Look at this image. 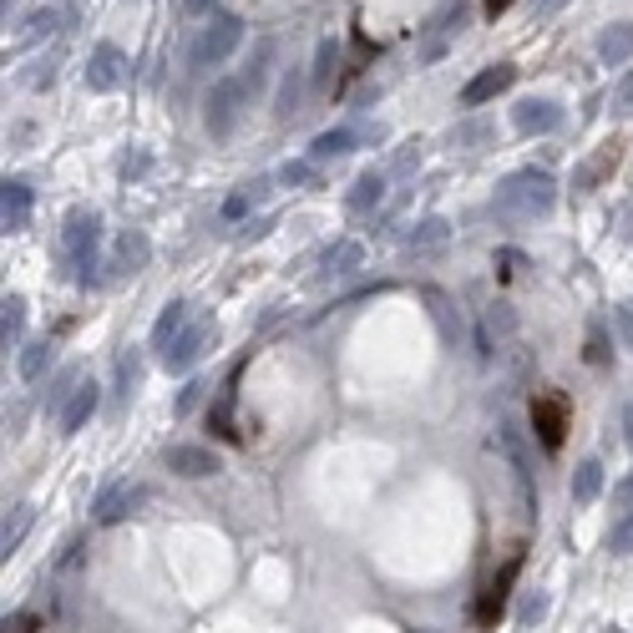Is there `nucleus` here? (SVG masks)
I'll return each instance as SVG.
<instances>
[{
    "instance_id": "obj_1",
    "label": "nucleus",
    "mask_w": 633,
    "mask_h": 633,
    "mask_svg": "<svg viewBox=\"0 0 633 633\" xmlns=\"http://www.w3.org/2000/svg\"><path fill=\"white\" fill-rule=\"evenodd\" d=\"M552 203H558V183H552V173H542V168L512 173V178L497 188V198H492V208H497L502 218H512V223L542 218V213H552Z\"/></svg>"
},
{
    "instance_id": "obj_2",
    "label": "nucleus",
    "mask_w": 633,
    "mask_h": 633,
    "mask_svg": "<svg viewBox=\"0 0 633 633\" xmlns=\"http://www.w3.org/2000/svg\"><path fill=\"white\" fill-rule=\"evenodd\" d=\"M239 41H244V21H239V16H228V11H218V16L198 31V41H193V51H188L193 71L223 66L233 51H239Z\"/></svg>"
},
{
    "instance_id": "obj_3",
    "label": "nucleus",
    "mask_w": 633,
    "mask_h": 633,
    "mask_svg": "<svg viewBox=\"0 0 633 633\" xmlns=\"http://www.w3.org/2000/svg\"><path fill=\"white\" fill-rule=\"evenodd\" d=\"M97 244H102V218L92 213V208H82V213H71L66 218V228H61V249H66V259L82 269V284H92V264H97Z\"/></svg>"
},
{
    "instance_id": "obj_4",
    "label": "nucleus",
    "mask_w": 633,
    "mask_h": 633,
    "mask_svg": "<svg viewBox=\"0 0 633 633\" xmlns=\"http://www.w3.org/2000/svg\"><path fill=\"white\" fill-rule=\"evenodd\" d=\"M244 102H249V87L239 82V76H223V82H213L208 102H203V122L213 137H228L233 127H239L244 117Z\"/></svg>"
},
{
    "instance_id": "obj_5",
    "label": "nucleus",
    "mask_w": 633,
    "mask_h": 633,
    "mask_svg": "<svg viewBox=\"0 0 633 633\" xmlns=\"http://www.w3.org/2000/svg\"><path fill=\"white\" fill-rule=\"evenodd\" d=\"M568 416H573V406H568L563 390H537V401H532V431H537V441H542L547 451L563 446Z\"/></svg>"
},
{
    "instance_id": "obj_6",
    "label": "nucleus",
    "mask_w": 633,
    "mask_h": 633,
    "mask_svg": "<svg viewBox=\"0 0 633 633\" xmlns=\"http://www.w3.org/2000/svg\"><path fill=\"white\" fill-rule=\"evenodd\" d=\"M213 345H218V325H213V320H193V325L173 340V350L163 355V365H168L173 375H183V370H193Z\"/></svg>"
},
{
    "instance_id": "obj_7",
    "label": "nucleus",
    "mask_w": 633,
    "mask_h": 633,
    "mask_svg": "<svg viewBox=\"0 0 633 633\" xmlns=\"http://www.w3.org/2000/svg\"><path fill=\"white\" fill-rule=\"evenodd\" d=\"M127 82V56L107 41V46H97L92 56H87V87L92 92H117Z\"/></svg>"
},
{
    "instance_id": "obj_8",
    "label": "nucleus",
    "mask_w": 633,
    "mask_h": 633,
    "mask_svg": "<svg viewBox=\"0 0 633 633\" xmlns=\"http://www.w3.org/2000/svg\"><path fill=\"white\" fill-rule=\"evenodd\" d=\"M512 82H517V66H512V61H497V66H487V71H477V76H471V82H466V92H461V102H466V107H482V102L502 97Z\"/></svg>"
},
{
    "instance_id": "obj_9",
    "label": "nucleus",
    "mask_w": 633,
    "mask_h": 633,
    "mask_svg": "<svg viewBox=\"0 0 633 633\" xmlns=\"http://www.w3.org/2000/svg\"><path fill=\"white\" fill-rule=\"evenodd\" d=\"M618 163H623V137H608V142L588 157V163L573 173V193H593V188H598V183H603Z\"/></svg>"
},
{
    "instance_id": "obj_10",
    "label": "nucleus",
    "mask_w": 633,
    "mask_h": 633,
    "mask_svg": "<svg viewBox=\"0 0 633 633\" xmlns=\"http://www.w3.org/2000/svg\"><path fill=\"white\" fill-rule=\"evenodd\" d=\"M97 401H102V395H97V380H82V385L71 390V401L56 411V431H61V436H76V431H82V426L92 421Z\"/></svg>"
},
{
    "instance_id": "obj_11",
    "label": "nucleus",
    "mask_w": 633,
    "mask_h": 633,
    "mask_svg": "<svg viewBox=\"0 0 633 633\" xmlns=\"http://www.w3.org/2000/svg\"><path fill=\"white\" fill-rule=\"evenodd\" d=\"M558 122H563V107H558V102H547V97H527V102H517V107H512V127H517L522 137L552 132Z\"/></svg>"
},
{
    "instance_id": "obj_12",
    "label": "nucleus",
    "mask_w": 633,
    "mask_h": 633,
    "mask_svg": "<svg viewBox=\"0 0 633 633\" xmlns=\"http://www.w3.org/2000/svg\"><path fill=\"white\" fill-rule=\"evenodd\" d=\"M0 223H6V233H21L31 223V188L21 178L0 183Z\"/></svg>"
},
{
    "instance_id": "obj_13",
    "label": "nucleus",
    "mask_w": 633,
    "mask_h": 633,
    "mask_svg": "<svg viewBox=\"0 0 633 633\" xmlns=\"http://www.w3.org/2000/svg\"><path fill=\"white\" fill-rule=\"evenodd\" d=\"M142 497H147L142 487H132V482H112V487L97 497V507H92V512H97V522L107 527V522H122V517H127Z\"/></svg>"
},
{
    "instance_id": "obj_14",
    "label": "nucleus",
    "mask_w": 633,
    "mask_h": 633,
    "mask_svg": "<svg viewBox=\"0 0 633 633\" xmlns=\"http://www.w3.org/2000/svg\"><path fill=\"white\" fill-rule=\"evenodd\" d=\"M188 325H193V304H188V299H173V304L163 309V320L152 325V350H163V355H168L173 340H178Z\"/></svg>"
},
{
    "instance_id": "obj_15",
    "label": "nucleus",
    "mask_w": 633,
    "mask_h": 633,
    "mask_svg": "<svg viewBox=\"0 0 633 633\" xmlns=\"http://www.w3.org/2000/svg\"><path fill=\"white\" fill-rule=\"evenodd\" d=\"M168 471H178V477H213L218 451H208V446H173L168 451Z\"/></svg>"
},
{
    "instance_id": "obj_16",
    "label": "nucleus",
    "mask_w": 633,
    "mask_h": 633,
    "mask_svg": "<svg viewBox=\"0 0 633 633\" xmlns=\"http://www.w3.org/2000/svg\"><path fill=\"white\" fill-rule=\"evenodd\" d=\"M633 56V21H613L603 36H598V61L603 66H623Z\"/></svg>"
},
{
    "instance_id": "obj_17",
    "label": "nucleus",
    "mask_w": 633,
    "mask_h": 633,
    "mask_svg": "<svg viewBox=\"0 0 633 633\" xmlns=\"http://www.w3.org/2000/svg\"><path fill=\"white\" fill-rule=\"evenodd\" d=\"M517 568H522V558H512V563L502 568V578L487 588V598L477 603V623H482V628H492V623H497V613H502V603H507V588L517 583Z\"/></svg>"
},
{
    "instance_id": "obj_18",
    "label": "nucleus",
    "mask_w": 633,
    "mask_h": 633,
    "mask_svg": "<svg viewBox=\"0 0 633 633\" xmlns=\"http://www.w3.org/2000/svg\"><path fill=\"white\" fill-rule=\"evenodd\" d=\"M355 142H360V132H355V127L320 132V137H314V147H309V163H330V157H345V152H355Z\"/></svg>"
},
{
    "instance_id": "obj_19",
    "label": "nucleus",
    "mask_w": 633,
    "mask_h": 633,
    "mask_svg": "<svg viewBox=\"0 0 633 633\" xmlns=\"http://www.w3.org/2000/svg\"><path fill=\"white\" fill-rule=\"evenodd\" d=\"M446 239H451V223H446V218H421V223L406 233V249H411V254H431V249H446Z\"/></svg>"
},
{
    "instance_id": "obj_20",
    "label": "nucleus",
    "mask_w": 633,
    "mask_h": 633,
    "mask_svg": "<svg viewBox=\"0 0 633 633\" xmlns=\"http://www.w3.org/2000/svg\"><path fill=\"white\" fill-rule=\"evenodd\" d=\"M147 254H152V244L142 239V233H122V239H117V254H112V269H117V274H137V269L147 264Z\"/></svg>"
},
{
    "instance_id": "obj_21",
    "label": "nucleus",
    "mask_w": 633,
    "mask_h": 633,
    "mask_svg": "<svg viewBox=\"0 0 633 633\" xmlns=\"http://www.w3.org/2000/svg\"><path fill=\"white\" fill-rule=\"evenodd\" d=\"M269 61H274V41L264 36V41L254 46V56L244 61V71H239V82L249 87V97H254V92H264V82H269Z\"/></svg>"
},
{
    "instance_id": "obj_22",
    "label": "nucleus",
    "mask_w": 633,
    "mask_h": 633,
    "mask_svg": "<svg viewBox=\"0 0 633 633\" xmlns=\"http://www.w3.org/2000/svg\"><path fill=\"white\" fill-rule=\"evenodd\" d=\"M269 188H274V183H269V178H254V183H244V188H239V193H233V198H228V203H223V218H244V213H249V208H259V203H264V198H269Z\"/></svg>"
},
{
    "instance_id": "obj_23",
    "label": "nucleus",
    "mask_w": 633,
    "mask_h": 633,
    "mask_svg": "<svg viewBox=\"0 0 633 633\" xmlns=\"http://www.w3.org/2000/svg\"><path fill=\"white\" fill-rule=\"evenodd\" d=\"M380 198H385V178L380 173H360L355 178V193H350V213H370Z\"/></svg>"
},
{
    "instance_id": "obj_24",
    "label": "nucleus",
    "mask_w": 633,
    "mask_h": 633,
    "mask_svg": "<svg viewBox=\"0 0 633 633\" xmlns=\"http://www.w3.org/2000/svg\"><path fill=\"white\" fill-rule=\"evenodd\" d=\"M598 492H603V466L588 456V461L578 466V477H573V502H583V507H588Z\"/></svg>"
},
{
    "instance_id": "obj_25",
    "label": "nucleus",
    "mask_w": 633,
    "mask_h": 633,
    "mask_svg": "<svg viewBox=\"0 0 633 633\" xmlns=\"http://www.w3.org/2000/svg\"><path fill=\"white\" fill-rule=\"evenodd\" d=\"M0 309H6V314H0V340H6V350H11V340H21V330H26V299L11 294Z\"/></svg>"
},
{
    "instance_id": "obj_26",
    "label": "nucleus",
    "mask_w": 633,
    "mask_h": 633,
    "mask_svg": "<svg viewBox=\"0 0 633 633\" xmlns=\"http://www.w3.org/2000/svg\"><path fill=\"white\" fill-rule=\"evenodd\" d=\"M299 92H304V71L294 66V71H284V87H279V102H274V117H279V122H289V117H294Z\"/></svg>"
},
{
    "instance_id": "obj_27",
    "label": "nucleus",
    "mask_w": 633,
    "mask_h": 633,
    "mask_svg": "<svg viewBox=\"0 0 633 633\" xmlns=\"http://www.w3.org/2000/svg\"><path fill=\"white\" fill-rule=\"evenodd\" d=\"M360 264H365V249H360V244H350V239H345V244H335V249H330V274H355Z\"/></svg>"
},
{
    "instance_id": "obj_28",
    "label": "nucleus",
    "mask_w": 633,
    "mask_h": 633,
    "mask_svg": "<svg viewBox=\"0 0 633 633\" xmlns=\"http://www.w3.org/2000/svg\"><path fill=\"white\" fill-rule=\"evenodd\" d=\"M46 360H51V345H46V340L26 345V355H21V375H26V380H36V375L46 370Z\"/></svg>"
},
{
    "instance_id": "obj_29",
    "label": "nucleus",
    "mask_w": 633,
    "mask_h": 633,
    "mask_svg": "<svg viewBox=\"0 0 633 633\" xmlns=\"http://www.w3.org/2000/svg\"><path fill=\"white\" fill-rule=\"evenodd\" d=\"M335 61H340V46H335V41H320V56H314V87H325V82H330Z\"/></svg>"
},
{
    "instance_id": "obj_30",
    "label": "nucleus",
    "mask_w": 633,
    "mask_h": 633,
    "mask_svg": "<svg viewBox=\"0 0 633 633\" xmlns=\"http://www.w3.org/2000/svg\"><path fill=\"white\" fill-rule=\"evenodd\" d=\"M26 527H31V507H16V517H6V532H0V547H16L21 537H26Z\"/></svg>"
},
{
    "instance_id": "obj_31",
    "label": "nucleus",
    "mask_w": 633,
    "mask_h": 633,
    "mask_svg": "<svg viewBox=\"0 0 633 633\" xmlns=\"http://www.w3.org/2000/svg\"><path fill=\"white\" fill-rule=\"evenodd\" d=\"M613 330H618V345L633 350V304H623V309L613 314Z\"/></svg>"
},
{
    "instance_id": "obj_32",
    "label": "nucleus",
    "mask_w": 633,
    "mask_h": 633,
    "mask_svg": "<svg viewBox=\"0 0 633 633\" xmlns=\"http://www.w3.org/2000/svg\"><path fill=\"white\" fill-rule=\"evenodd\" d=\"M309 178H314L309 163H284V168H279V183H289V188H299V183H309Z\"/></svg>"
},
{
    "instance_id": "obj_33",
    "label": "nucleus",
    "mask_w": 633,
    "mask_h": 633,
    "mask_svg": "<svg viewBox=\"0 0 633 633\" xmlns=\"http://www.w3.org/2000/svg\"><path fill=\"white\" fill-rule=\"evenodd\" d=\"M56 21H61V11L51 6V11H36L31 16V36H46V31H56Z\"/></svg>"
},
{
    "instance_id": "obj_34",
    "label": "nucleus",
    "mask_w": 633,
    "mask_h": 633,
    "mask_svg": "<svg viewBox=\"0 0 633 633\" xmlns=\"http://www.w3.org/2000/svg\"><path fill=\"white\" fill-rule=\"evenodd\" d=\"M613 547H618V552H633V512L618 522V532H613Z\"/></svg>"
},
{
    "instance_id": "obj_35",
    "label": "nucleus",
    "mask_w": 633,
    "mask_h": 633,
    "mask_svg": "<svg viewBox=\"0 0 633 633\" xmlns=\"http://www.w3.org/2000/svg\"><path fill=\"white\" fill-rule=\"evenodd\" d=\"M613 112H633V76H623V87L613 92Z\"/></svg>"
},
{
    "instance_id": "obj_36",
    "label": "nucleus",
    "mask_w": 633,
    "mask_h": 633,
    "mask_svg": "<svg viewBox=\"0 0 633 633\" xmlns=\"http://www.w3.org/2000/svg\"><path fill=\"white\" fill-rule=\"evenodd\" d=\"M588 360H593V365H603V360H608V340H603V330H593V335H588Z\"/></svg>"
},
{
    "instance_id": "obj_37",
    "label": "nucleus",
    "mask_w": 633,
    "mask_h": 633,
    "mask_svg": "<svg viewBox=\"0 0 633 633\" xmlns=\"http://www.w3.org/2000/svg\"><path fill=\"white\" fill-rule=\"evenodd\" d=\"M568 0H532V16H552V11H563Z\"/></svg>"
},
{
    "instance_id": "obj_38",
    "label": "nucleus",
    "mask_w": 633,
    "mask_h": 633,
    "mask_svg": "<svg viewBox=\"0 0 633 633\" xmlns=\"http://www.w3.org/2000/svg\"><path fill=\"white\" fill-rule=\"evenodd\" d=\"M618 507H633V477L618 482Z\"/></svg>"
},
{
    "instance_id": "obj_39",
    "label": "nucleus",
    "mask_w": 633,
    "mask_h": 633,
    "mask_svg": "<svg viewBox=\"0 0 633 633\" xmlns=\"http://www.w3.org/2000/svg\"><path fill=\"white\" fill-rule=\"evenodd\" d=\"M507 6H512V0H482V11H487V16H492V21H497V16H502V11H507Z\"/></svg>"
},
{
    "instance_id": "obj_40",
    "label": "nucleus",
    "mask_w": 633,
    "mask_h": 633,
    "mask_svg": "<svg viewBox=\"0 0 633 633\" xmlns=\"http://www.w3.org/2000/svg\"><path fill=\"white\" fill-rule=\"evenodd\" d=\"M623 431H628V441H633V406L623 411Z\"/></svg>"
},
{
    "instance_id": "obj_41",
    "label": "nucleus",
    "mask_w": 633,
    "mask_h": 633,
    "mask_svg": "<svg viewBox=\"0 0 633 633\" xmlns=\"http://www.w3.org/2000/svg\"><path fill=\"white\" fill-rule=\"evenodd\" d=\"M188 11H208V0H188Z\"/></svg>"
}]
</instances>
